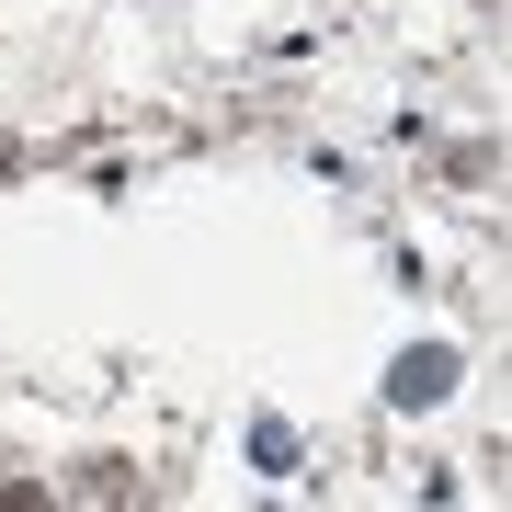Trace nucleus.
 Segmentation results:
<instances>
[{"instance_id":"f257e3e1","label":"nucleus","mask_w":512,"mask_h":512,"mask_svg":"<svg viewBox=\"0 0 512 512\" xmlns=\"http://www.w3.org/2000/svg\"><path fill=\"white\" fill-rule=\"evenodd\" d=\"M444 376H456V365H444V353H410V365H399V399H433Z\"/></svg>"}]
</instances>
